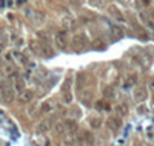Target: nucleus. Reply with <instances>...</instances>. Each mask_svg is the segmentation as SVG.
Listing matches in <instances>:
<instances>
[{
  "label": "nucleus",
  "instance_id": "obj_5",
  "mask_svg": "<svg viewBox=\"0 0 154 146\" xmlns=\"http://www.w3.org/2000/svg\"><path fill=\"white\" fill-rule=\"evenodd\" d=\"M32 97H34V96H32V92H31V91H22V94H20V102L28 103V102H31Z\"/></svg>",
  "mask_w": 154,
  "mask_h": 146
},
{
  "label": "nucleus",
  "instance_id": "obj_1",
  "mask_svg": "<svg viewBox=\"0 0 154 146\" xmlns=\"http://www.w3.org/2000/svg\"><path fill=\"white\" fill-rule=\"evenodd\" d=\"M71 45L75 51H83V49H86L89 42H88V37L85 34H75L71 40Z\"/></svg>",
  "mask_w": 154,
  "mask_h": 146
},
{
  "label": "nucleus",
  "instance_id": "obj_7",
  "mask_svg": "<svg viewBox=\"0 0 154 146\" xmlns=\"http://www.w3.org/2000/svg\"><path fill=\"white\" fill-rule=\"evenodd\" d=\"M111 32H112V35H114L116 38H120V37H123L122 29L119 28V26H116V25H112V26H111Z\"/></svg>",
  "mask_w": 154,
  "mask_h": 146
},
{
  "label": "nucleus",
  "instance_id": "obj_3",
  "mask_svg": "<svg viewBox=\"0 0 154 146\" xmlns=\"http://www.w3.org/2000/svg\"><path fill=\"white\" fill-rule=\"evenodd\" d=\"M62 25H63V28L65 29H74L75 28V19L71 17V16H65V17H62Z\"/></svg>",
  "mask_w": 154,
  "mask_h": 146
},
{
  "label": "nucleus",
  "instance_id": "obj_11",
  "mask_svg": "<svg viewBox=\"0 0 154 146\" xmlns=\"http://www.w3.org/2000/svg\"><path fill=\"white\" fill-rule=\"evenodd\" d=\"M63 97H65V99H63V100H65V103H69L71 99H72V96L69 94V92H65V96H63Z\"/></svg>",
  "mask_w": 154,
  "mask_h": 146
},
{
  "label": "nucleus",
  "instance_id": "obj_6",
  "mask_svg": "<svg viewBox=\"0 0 154 146\" xmlns=\"http://www.w3.org/2000/svg\"><path fill=\"white\" fill-rule=\"evenodd\" d=\"M134 96H136L137 100H143V99L146 97V91H145L143 88H137L136 92H134Z\"/></svg>",
  "mask_w": 154,
  "mask_h": 146
},
{
  "label": "nucleus",
  "instance_id": "obj_10",
  "mask_svg": "<svg viewBox=\"0 0 154 146\" xmlns=\"http://www.w3.org/2000/svg\"><path fill=\"white\" fill-rule=\"evenodd\" d=\"M14 57H17V60H19V62H22V63H23V62H26V60H25V57L20 54V52H17V51L14 52Z\"/></svg>",
  "mask_w": 154,
  "mask_h": 146
},
{
  "label": "nucleus",
  "instance_id": "obj_2",
  "mask_svg": "<svg viewBox=\"0 0 154 146\" xmlns=\"http://www.w3.org/2000/svg\"><path fill=\"white\" fill-rule=\"evenodd\" d=\"M54 40H56V45H57V48H59V49L65 51V49L68 48L69 38H68L66 31H60V32H57V34H56V37H54Z\"/></svg>",
  "mask_w": 154,
  "mask_h": 146
},
{
  "label": "nucleus",
  "instance_id": "obj_8",
  "mask_svg": "<svg viewBox=\"0 0 154 146\" xmlns=\"http://www.w3.org/2000/svg\"><path fill=\"white\" fill-rule=\"evenodd\" d=\"M49 128H51L49 122H48V120H45V122H42L40 125L37 126V131H38V132H46V131H48Z\"/></svg>",
  "mask_w": 154,
  "mask_h": 146
},
{
  "label": "nucleus",
  "instance_id": "obj_12",
  "mask_svg": "<svg viewBox=\"0 0 154 146\" xmlns=\"http://www.w3.org/2000/svg\"><path fill=\"white\" fill-rule=\"evenodd\" d=\"M109 126L112 129H116V128H117V120H114V118H112V120H109Z\"/></svg>",
  "mask_w": 154,
  "mask_h": 146
},
{
  "label": "nucleus",
  "instance_id": "obj_9",
  "mask_svg": "<svg viewBox=\"0 0 154 146\" xmlns=\"http://www.w3.org/2000/svg\"><path fill=\"white\" fill-rule=\"evenodd\" d=\"M65 126H66L68 131H74V129H75V123H74V122H66Z\"/></svg>",
  "mask_w": 154,
  "mask_h": 146
},
{
  "label": "nucleus",
  "instance_id": "obj_4",
  "mask_svg": "<svg viewBox=\"0 0 154 146\" xmlns=\"http://www.w3.org/2000/svg\"><path fill=\"white\" fill-rule=\"evenodd\" d=\"M26 16H28V19H29L31 22H34L35 25H38V23L43 22V16L40 14V12H37V11H28Z\"/></svg>",
  "mask_w": 154,
  "mask_h": 146
}]
</instances>
